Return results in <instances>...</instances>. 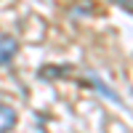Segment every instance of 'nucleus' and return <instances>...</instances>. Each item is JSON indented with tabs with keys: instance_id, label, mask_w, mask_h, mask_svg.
<instances>
[{
	"instance_id": "nucleus-2",
	"label": "nucleus",
	"mask_w": 133,
	"mask_h": 133,
	"mask_svg": "<svg viewBox=\"0 0 133 133\" xmlns=\"http://www.w3.org/2000/svg\"><path fill=\"white\" fill-rule=\"evenodd\" d=\"M14 125H16V112L11 107L0 104V133H8Z\"/></svg>"
},
{
	"instance_id": "nucleus-3",
	"label": "nucleus",
	"mask_w": 133,
	"mask_h": 133,
	"mask_svg": "<svg viewBox=\"0 0 133 133\" xmlns=\"http://www.w3.org/2000/svg\"><path fill=\"white\" fill-rule=\"evenodd\" d=\"M112 3H117L120 8H125L128 14H133V0H112Z\"/></svg>"
},
{
	"instance_id": "nucleus-1",
	"label": "nucleus",
	"mask_w": 133,
	"mask_h": 133,
	"mask_svg": "<svg viewBox=\"0 0 133 133\" xmlns=\"http://www.w3.org/2000/svg\"><path fill=\"white\" fill-rule=\"evenodd\" d=\"M16 51H19V43L14 37L11 35H0V66H5V64L14 61Z\"/></svg>"
}]
</instances>
